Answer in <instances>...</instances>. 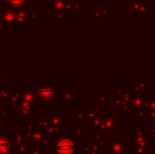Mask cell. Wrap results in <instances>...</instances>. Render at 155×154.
<instances>
[{
    "label": "cell",
    "instance_id": "cell-1",
    "mask_svg": "<svg viewBox=\"0 0 155 154\" xmlns=\"http://www.w3.org/2000/svg\"><path fill=\"white\" fill-rule=\"evenodd\" d=\"M25 0H3V3L8 6H12L13 8H20L25 5Z\"/></svg>",
    "mask_w": 155,
    "mask_h": 154
},
{
    "label": "cell",
    "instance_id": "cell-2",
    "mask_svg": "<svg viewBox=\"0 0 155 154\" xmlns=\"http://www.w3.org/2000/svg\"><path fill=\"white\" fill-rule=\"evenodd\" d=\"M123 2H126V3H129V2H131L132 0H121Z\"/></svg>",
    "mask_w": 155,
    "mask_h": 154
},
{
    "label": "cell",
    "instance_id": "cell-3",
    "mask_svg": "<svg viewBox=\"0 0 155 154\" xmlns=\"http://www.w3.org/2000/svg\"><path fill=\"white\" fill-rule=\"evenodd\" d=\"M0 11H1V8H0Z\"/></svg>",
    "mask_w": 155,
    "mask_h": 154
}]
</instances>
